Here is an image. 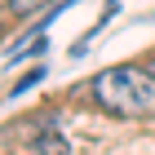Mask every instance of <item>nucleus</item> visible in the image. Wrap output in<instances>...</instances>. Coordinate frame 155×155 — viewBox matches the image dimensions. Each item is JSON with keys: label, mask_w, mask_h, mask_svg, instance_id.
Returning <instances> with one entry per match:
<instances>
[{"label": "nucleus", "mask_w": 155, "mask_h": 155, "mask_svg": "<svg viewBox=\"0 0 155 155\" xmlns=\"http://www.w3.org/2000/svg\"><path fill=\"white\" fill-rule=\"evenodd\" d=\"M31 146H36L40 155H67V142H62V133L53 120H45V124H36V133H31Z\"/></svg>", "instance_id": "f03ea898"}, {"label": "nucleus", "mask_w": 155, "mask_h": 155, "mask_svg": "<svg viewBox=\"0 0 155 155\" xmlns=\"http://www.w3.org/2000/svg\"><path fill=\"white\" fill-rule=\"evenodd\" d=\"M13 13H31V9H40V5H49V0H5Z\"/></svg>", "instance_id": "7ed1b4c3"}, {"label": "nucleus", "mask_w": 155, "mask_h": 155, "mask_svg": "<svg viewBox=\"0 0 155 155\" xmlns=\"http://www.w3.org/2000/svg\"><path fill=\"white\" fill-rule=\"evenodd\" d=\"M89 97L107 115L155 120V71H146V67H107L89 80Z\"/></svg>", "instance_id": "f257e3e1"}, {"label": "nucleus", "mask_w": 155, "mask_h": 155, "mask_svg": "<svg viewBox=\"0 0 155 155\" xmlns=\"http://www.w3.org/2000/svg\"><path fill=\"white\" fill-rule=\"evenodd\" d=\"M151 71H155V67H151Z\"/></svg>", "instance_id": "39448f33"}, {"label": "nucleus", "mask_w": 155, "mask_h": 155, "mask_svg": "<svg viewBox=\"0 0 155 155\" xmlns=\"http://www.w3.org/2000/svg\"><path fill=\"white\" fill-rule=\"evenodd\" d=\"M0 146H9V133H0Z\"/></svg>", "instance_id": "20e7f679"}]
</instances>
